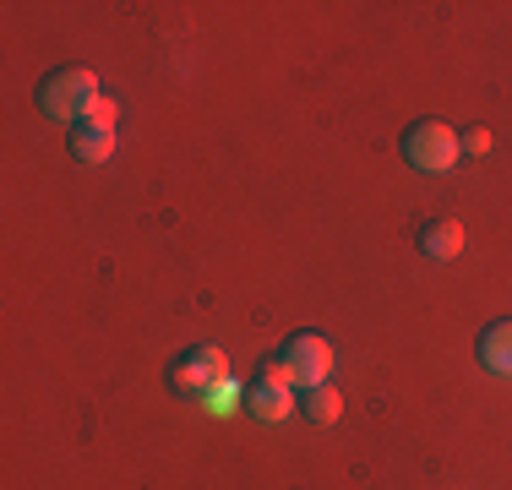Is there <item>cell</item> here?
<instances>
[{"instance_id":"obj_9","label":"cell","mask_w":512,"mask_h":490,"mask_svg":"<svg viewBox=\"0 0 512 490\" xmlns=\"http://www.w3.org/2000/svg\"><path fill=\"white\" fill-rule=\"evenodd\" d=\"M300 414H306L311 425H333L338 414H344V398H338V392L322 382V387H311V392H306V403H300Z\"/></svg>"},{"instance_id":"obj_6","label":"cell","mask_w":512,"mask_h":490,"mask_svg":"<svg viewBox=\"0 0 512 490\" xmlns=\"http://www.w3.org/2000/svg\"><path fill=\"white\" fill-rule=\"evenodd\" d=\"M420 251L431 256V262H453L463 251V224L458 218H431V224L420 229Z\"/></svg>"},{"instance_id":"obj_12","label":"cell","mask_w":512,"mask_h":490,"mask_svg":"<svg viewBox=\"0 0 512 490\" xmlns=\"http://www.w3.org/2000/svg\"><path fill=\"white\" fill-rule=\"evenodd\" d=\"M463 147H469V153H485V147H491V131H485V126H474L469 137H463Z\"/></svg>"},{"instance_id":"obj_11","label":"cell","mask_w":512,"mask_h":490,"mask_svg":"<svg viewBox=\"0 0 512 490\" xmlns=\"http://www.w3.org/2000/svg\"><path fill=\"white\" fill-rule=\"evenodd\" d=\"M115 115H120V104L99 93V104H93V115H88V120H99V126H115Z\"/></svg>"},{"instance_id":"obj_5","label":"cell","mask_w":512,"mask_h":490,"mask_svg":"<svg viewBox=\"0 0 512 490\" xmlns=\"http://www.w3.org/2000/svg\"><path fill=\"white\" fill-rule=\"evenodd\" d=\"M246 403H251V414H256V420L278 425V420H289V414H295V387H289V382H278V376H267V371H262V382H251Z\"/></svg>"},{"instance_id":"obj_4","label":"cell","mask_w":512,"mask_h":490,"mask_svg":"<svg viewBox=\"0 0 512 490\" xmlns=\"http://www.w3.org/2000/svg\"><path fill=\"white\" fill-rule=\"evenodd\" d=\"M224 376H229V365H224V354H218L213 343H207V349H186L175 365H169V382H175L180 392H197V398L213 382H224Z\"/></svg>"},{"instance_id":"obj_3","label":"cell","mask_w":512,"mask_h":490,"mask_svg":"<svg viewBox=\"0 0 512 490\" xmlns=\"http://www.w3.org/2000/svg\"><path fill=\"white\" fill-rule=\"evenodd\" d=\"M458 153H463V137L453 126H442V120H414L404 131V158L420 175H447L458 164Z\"/></svg>"},{"instance_id":"obj_1","label":"cell","mask_w":512,"mask_h":490,"mask_svg":"<svg viewBox=\"0 0 512 490\" xmlns=\"http://www.w3.org/2000/svg\"><path fill=\"white\" fill-rule=\"evenodd\" d=\"M99 104V77L88 66H60L39 82V109L50 120H66V126H82Z\"/></svg>"},{"instance_id":"obj_8","label":"cell","mask_w":512,"mask_h":490,"mask_svg":"<svg viewBox=\"0 0 512 490\" xmlns=\"http://www.w3.org/2000/svg\"><path fill=\"white\" fill-rule=\"evenodd\" d=\"M480 360H485V371H496V376H512V322H491L480 333Z\"/></svg>"},{"instance_id":"obj_7","label":"cell","mask_w":512,"mask_h":490,"mask_svg":"<svg viewBox=\"0 0 512 490\" xmlns=\"http://www.w3.org/2000/svg\"><path fill=\"white\" fill-rule=\"evenodd\" d=\"M71 153H77L82 164H104V158L115 153V126H99V120L71 126Z\"/></svg>"},{"instance_id":"obj_2","label":"cell","mask_w":512,"mask_h":490,"mask_svg":"<svg viewBox=\"0 0 512 490\" xmlns=\"http://www.w3.org/2000/svg\"><path fill=\"white\" fill-rule=\"evenodd\" d=\"M327 371H333V343L316 338V333H295L278 349V360L267 365V376H278V382H289L295 392H311L327 382Z\"/></svg>"},{"instance_id":"obj_10","label":"cell","mask_w":512,"mask_h":490,"mask_svg":"<svg viewBox=\"0 0 512 490\" xmlns=\"http://www.w3.org/2000/svg\"><path fill=\"white\" fill-rule=\"evenodd\" d=\"M202 398H207V409H213V414H229L235 403H246V387H240L235 376H224V382H213Z\"/></svg>"}]
</instances>
